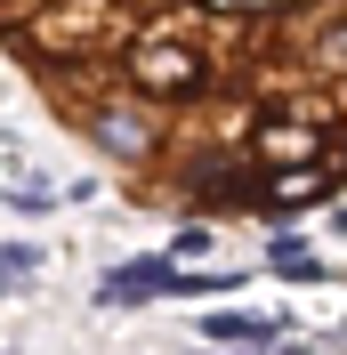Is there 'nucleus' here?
Returning a JSON list of instances; mask_svg holds the SVG:
<instances>
[{
  "instance_id": "2",
  "label": "nucleus",
  "mask_w": 347,
  "mask_h": 355,
  "mask_svg": "<svg viewBox=\"0 0 347 355\" xmlns=\"http://www.w3.org/2000/svg\"><path fill=\"white\" fill-rule=\"evenodd\" d=\"M210 331H218V339H259V331H266V323H259V315H218Z\"/></svg>"
},
{
  "instance_id": "1",
  "label": "nucleus",
  "mask_w": 347,
  "mask_h": 355,
  "mask_svg": "<svg viewBox=\"0 0 347 355\" xmlns=\"http://www.w3.org/2000/svg\"><path fill=\"white\" fill-rule=\"evenodd\" d=\"M8 73L97 170L186 226L347 186V0H0Z\"/></svg>"
}]
</instances>
